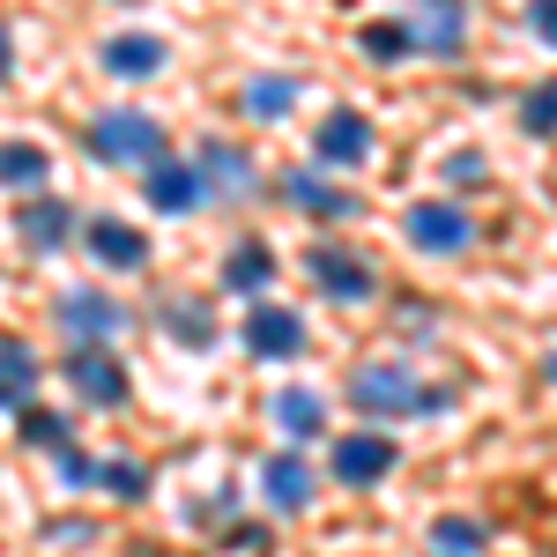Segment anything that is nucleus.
I'll list each match as a JSON object with an SVG mask.
<instances>
[{"label": "nucleus", "mask_w": 557, "mask_h": 557, "mask_svg": "<svg viewBox=\"0 0 557 557\" xmlns=\"http://www.w3.org/2000/svg\"><path fill=\"white\" fill-rule=\"evenodd\" d=\"M349 401L364 417H431V409H446V386H417L409 364H364L349 380Z\"/></svg>", "instance_id": "nucleus-1"}, {"label": "nucleus", "mask_w": 557, "mask_h": 557, "mask_svg": "<svg viewBox=\"0 0 557 557\" xmlns=\"http://www.w3.org/2000/svg\"><path fill=\"white\" fill-rule=\"evenodd\" d=\"M83 141H89V157H97V164H157V157H164V127H157L149 112H134V104L97 112Z\"/></svg>", "instance_id": "nucleus-2"}, {"label": "nucleus", "mask_w": 557, "mask_h": 557, "mask_svg": "<svg viewBox=\"0 0 557 557\" xmlns=\"http://www.w3.org/2000/svg\"><path fill=\"white\" fill-rule=\"evenodd\" d=\"M394 461H401V446H394L386 431H343V438H335V483H349V491L386 483Z\"/></svg>", "instance_id": "nucleus-3"}, {"label": "nucleus", "mask_w": 557, "mask_h": 557, "mask_svg": "<svg viewBox=\"0 0 557 557\" xmlns=\"http://www.w3.org/2000/svg\"><path fill=\"white\" fill-rule=\"evenodd\" d=\"M164 60H172V45L157 38V30H112V38L97 45V67L120 75V83H149V75H164Z\"/></svg>", "instance_id": "nucleus-4"}, {"label": "nucleus", "mask_w": 557, "mask_h": 557, "mask_svg": "<svg viewBox=\"0 0 557 557\" xmlns=\"http://www.w3.org/2000/svg\"><path fill=\"white\" fill-rule=\"evenodd\" d=\"M401 238H409L417 253H461L475 231H469V209H454V201H417V209L401 215Z\"/></svg>", "instance_id": "nucleus-5"}, {"label": "nucleus", "mask_w": 557, "mask_h": 557, "mask_svg": "<svg viewBox=\"0 0 557 557\" xmlns=\"http://www.w3.org/2000/svg\"><path fill=\"white\" fill-rule=\"evenodd\" d=\"M312 283H320L327 298H343V305H364L372 290H380L372 260H364V253H349V246H312Z\"/></svg>", "instance_id": "nucleus-6"}, {"label": "nucleus", "mask_w": 557, "mask_h": 557, "mask_svg": "<svg viewBox=\"0 0 557 557\" xmlns=\"http://www.w3.org/2000/svg\"><path fill=\"white\" fill-rule=\"evenodd\" d=\"M67 380H75V394L97 401V409H120V401H127V372H120V357H112L104 343H75Z\"/></svg>", "instance_id": "nucleus-7"}, {"label": "nucleus", "mask_w": 557, "mask_h": 557, "mask_svg": "<svg viewBox=\"0 0 557 557\" xmlns=\"http://www.w3.org/2000/svg\"><path fill=\"white\" fill-rule=\"evenodd\" d=\"M83 246L97 268H112V275H134L141 260H149V238L134 231V223H120V215H97V223H83Z\"/></svg>", "instance_id": "nucleus-8"}, {"label": "nucleus", "mask_w": 557, "mask_h": 557, "mask_svg": "<svg viewBox=\"0 0 557 557\" xmlns=\"http://www.w3.org/2000/svg\"><path fill=\"white\" fill-rule=\"evenodd\" d=\"M141 172H149V178H141V201H149L157 215H194V209H201V194H209L194 164H164V157H157V164H141Z\"/></svg>", "instance_id": "nucleus-9"}, {"label": "nucleus", "mask_w": 557, "mask_h": 557, "mask_svg": "<svg viewBox=\"0 0 557 557\" xmlns=\"http://www.w3.org/2000/svg\"><path fill=\"white\" fill-rule=\"evenodd\" d=\"M312 157L335 164V172H357V164L372 157V127H364V112H327L320 134H312Z\"/></svg>", "instance_id": "nucleus-10"}, {"label": "nucleus", "mask_w": 557, "mask_h": 557, "mask_svg": "<svg viewBox=\"0 0 557 557\" xmlns=\"http://www.w3.org/2000/svg\"><path fill=\"white\" fill-rule=\"evenodd\" d=\"M246 349L268 357V364H275V357H298L305 349V320L290 312V305H253V312H246Z\"/></svg>", "instance_id": "nucleus-11"}, {"label": "nucleus", "mask_w": 557, "mask_h": 557, "mask_svg": "<svg viewBox=\"0 0 557 557\" xmlns=\"http://www.w3.org/2000/svg\"><path fill=\"white\" fill-rule=\"evenodd\" d=\"M120 320H127V312L112 298H97V290H60V327H67L75 343H112Z\"/></svg>", "instance_id": "nucleus-12"}, {"label": "nucleus", "mask_w": 557, "mask_h": 557, "mask_svg": "<svg viewBox=\"0 0 557 557\" xmlns=\"http://www.w3.org/2000/svg\"><path fill=\"white\" fill-rule=\"evenodd\" d=\"M223 290H231V298H268V290H275V246L238 238V246L223 253Z\"/></svg>", "instance_id": "nucleus-13"}, {"label": "nucleus", "mask_w": 557, "mask_h": 557, "mask_svg": "<svg viewBox=\"0 0 557 557\" xmlns=\"http://www.w3.org/2000/svg\"><path fill=\"white\" fill-rule=\"evenodd\" d=\"M67 231H75V209H67L60 194H38L30 209L15 215V238H23L30 253H52V246H67Z\"/></svg>", "instance_id": "nucleus-14"}, {"label": "nucleus", "mask_w": 557, "mask_h": 557, "mask_svg": "<svg viewBox=\"0 0 557 557\" xmlns=\"http://www.w3.org/2000/svg\"><path fill=\"white\" fill-rule=\"evenodd\" d=\"M417 52H461L469 38V15H461V0H417Z\"/></svg>", "instance_id": "nucleus-15"}, {"label": "nucleus", "mask_w": 557, "mask_h": 557, "mask_svg": "<svg viewBox=\"0 0 557 557\" xmlns=\"http://www.w3.org/2000/svg\"><path fill=\"white\" fill-rule=\"evenodd\" d=\"M260 491H268L275 513H305V506H312V469H305L298 454H275V461L260 469Z\"/></svg>", "instance_id": "nucleus-16"}, {"label": "nucleus", "mask_w": 557, "mask_h": 557, "mask_svg": "<svg viewBox=\"0 0 557 557\" xmlns=\"http://www.w3.org/2000/svg\"><path fill=\"white\" fill-rule=\"evenodd\" d=\"M15 431H23V446H30V454H67V446H75V424H67L60 409H38V401H23V409H15Z\"/></svg>", "instance_id": "nucleus-17"}, {"label": "nucleus", "mask_w": 557, "mask_h": 557, "mask_svg": "<svg viewBox=\"0 0 557 557\" xmlns=\"http://www.w3.org/2000/svg\"><path fill=\"white\" fill-rule=\"evenodd\" d=\"M45 178H52V157H45L38 141H0V186H15V194H38Z\"/></svg>", "instance_id": "nucleus-18"}, {"label": "nucleus", "mask_w": 557, "mask_h": 557, "mask_svg": "<svg viewBox=\"0 0 557 557\" xmlns=\"http://www.w3.org/2000/svg\"><path fill=\"white\" fill-rule=\"evenodd\" d=\"M38 401V357L23 343H0V409H23Z\"/></svg>", "instance_id": "nucleus-19"}, {"label": "nucleus", "mask_w": 557, "mask_h": 557, "mask_svg": "<svg viewBox=\"0 0 557 557\" xmlns=\"http://www.w3.org/2000/svg\"><path fill=\"white\" fill-rule=\"evenodd\" d=\"M283 194H290V201H298L305 215H320V223H343V215L357 209V201H349L343 186H320L312 172H290V178H283Z\"/></svg>", "instance_id": "nucleus-20"}, {"label": "nucleus", "mask_w": 557, "mask_h": 557, "mask_svg": "<svg viewBox=\"0 0 557 557\" xmlns=\"http://www.w3.org/2000/svg\"><path fill=\"white\" fill-rule=\"evenodd\" d=\"M275 424L290 431V438H320V424H327V401H320L312 386H290V394H275Z\"/></svg>", "instance_id": "nucleus-21"}, {"label": "nucleus", "mask_w": 557, "mask_h": 557, "mask_svg": "<svg viewBox=\"0 0 557 557\" xmlns=\"http://www.w3.org/2000/svg\"><path fill=\"white\" fill-rule=\"evenodd\" d=\"M194 172H201V186H215V194H238V186H246V157H238L231 141H201V164H194Z\"/></svg>", "instance_id": "nucleus-22"}, {"label": "nucleus", "mask_w": 557, "mask_h": 557, "mask_svg": "<svg viewBox=\"0 0 557 557\" xmlns=\"http://www.w3.org/2000/svg\"><path fill=\"white\" fill-rule=\"evenodd\" d=\"M290 104H298V83H290V75H253V83H246V112H253V120H283Z\"/></svg>", "instance_id": "nucleus-23"}, {"label": "nucleus", "mask_w": 557, "mask_h": 557, "mask_svg": "<svg viewBox=\"0 0 557 557\" xmlns=\"http://www.w3.org/2000/svg\"><path fill=\"white\" fill-rule=\"evenodd\" d=\"M357 45H364L380 67H394V60H409V52H417V30H409V23H364Z\"/></svg>", "instance_id": "nucleus-24"}, {"label": "nucleus", "mask_w": 557, "mask_h": 557, "mask_svg": "<svg viewBox=\"0 0 557 557\" xmlns=\"http://www.w3.org/2000/svg\"><path fill=\"white\" fill-rule=\"evenodd\" d=\"M431 543H438V557H475L491 535L475 528V520H461V513H446V520H431Z\"/></svg>", "instance_id": "nucleus-25"}, {"label": "nucleus", "mask_w": 557, "mask_h": 557, "mask_svg": "<svg viewBox=\"0 0 557 557\" xmlns=\"http://www.w3.org/2000/svg\"><path fill=\"white\" fill-rule=\"evenodd\" d=\"M520 127L535 134V141H550V134H557V75H550V83H535L528 97H520Z\"/></svg>", "instance_id": "nucleus-26"}, {"label": "nucleus", "mask_w": 557, "mask_h": 557, "mask_svg": "<svg viewBox=\"0 0 557 557\" xmlns=\"http://www.w3.org/2000/svg\"><path fill=\"white\" fill-rule=\"evenodd\" d=\"M97 491H112V498L141 506V498H149V475H141V461H97Z\"/></svg>", "instance_id": "nucleus-27"}, {"label": "nucleus", "mask_w": 557, "mask_h": 557, "mask_svg": "<svg viewBox=\"0 0 557 557\" xmlns=\"http://www.w3.org/2000/svg\"><path fill=\"white\" fill-rule=\"evenodd\" d=\"M164 327H172L178 343H215V320L201 312V305H172V312H164Z\"/></svg>", "instance_id": "nucleus-28"}, {"label": "nucleus", "mask_w": 557, "mask_h": 557, "mask_svg": "<svg viewBox=\"0 0 557 557\" xmlns=\"http://www.w3.org/2000/svg\"><path fill=\"white\" fill-rule=\"evenodd\" d=\"M60 483H67V491H97V461H83V454L67 446V454H60Z\"/></svg>", "instance_id": "nucleus-29"}, {"label": "nucleus", "mask_w": 557, "mask_h": 557, "mask_svg": "<svg viewBox=\"0 0 557 557\" xmlns=\"http://www.w3.org/2000/svg\"><path fill=\"white\" fill-rule=\"evenodd\" d=\"M528 30L557 52V0H528Z\"/></svg>", "instance_id": "nucleus-30"}, {"label": "nucleus", "mask_w": 557, "mask_h": 557, "mask_svg": "<svg viewBox=\"0 0 557 557\" xmlns=\"http://www.w3.org/2000/svg\"><path fill=\"white\" fill-rule=\"evenodd\" d=\"M8 75H15V38L0 30V83H8Z\"/></svg>", "instance_id": "nucleus-31"}, {"label": "nucleus", "mask_w": 557, "mask_h": 557, "mask_svg": "<svg viewBox=\"0 0 557 557\" xmlns=\"http://www.w3.org/2000/svg\"><path fill=\"white\" fill-rule=\"evenodd\" d=\"M550 386H557V357H550Z\"/></svg>", "instance_id": "nucleus-32"}]
</instances>
